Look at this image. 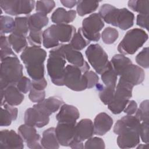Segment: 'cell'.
<instances>
[{"instance_id":"1","label":"cell","mask_w":149,"mask_h":149,"mask_svg":"<svg viewBox=\"0 0 149 149\" xmlns=\"http://www.w3.org/2000/svg\"><path fill=\"white\" fill-rule=\"evenodd\" d=\"M46 51L40 46L27 47L20 55L27 73L32 80H38L44 77V62Z\"/></svg>"},{"instance_id":"2","label":"cell","mask_w":149,"mask_h":149,"mask_svg":"<svg viewBox=\"0 0 149 149\" xmlns=\"http://www.w3.org/2000/svg\"><path fill=\"white\" fill-rule=\"evenodd\" d=\"M98 14L104 22L123 30L130 28L134 23V14L125 8L119 9L105 3L101 6Z\"/></svg>"},{"instance_id":"3","label":"cell","mask_w":149,"mask_h":149,"mask_svg":"<svg viewBox=\"0 0 149 149\" xmlns=\"http://www.w3.org/2000/svg\"><path fill=\"white\" fill-rule=\"evenodd\" d=\"M76 33L75 27L69 24H52L42 33V44L45 48H55L70 41Z\"/></svg>"},{"instance_id":"4","label":"cell","mask_w":149,"mask_h":149,"mask_svg":"<svg viewBox=\"0 0 149 149\" xmlns=\"http://www.w3.org/2000/svg\"><path fill=\"white\" fill-rule=\"evenodd\" d=\"M61 44L49 51L47 62L48 74L51 81L58 86H64L63 76L66 63Z\"/></svg>"},{"instance_id":"5","label":"cell","mask_w":149,"mask_h":149,"mask_svg":"<svg viewBox=\"0 0 149 149\" xmlns=\"http://www.w3.org/2000/svg\"><path fill=\"white\" fill-rule=\"evenodd\" d=\"M23 77V66L17 56L1 61L0 68V87L3 90L10 85H16Z\"/></svg>"},{"instance_id":"6","label":"cell","mask_w":149,"mask_h":149,"mask_svg":"<svg viewBox=\"0 0 149 149\" xmlns=\"http://www.w3.org/2000/svg\"><path fill=\"white\" fill-rule=\"evenodd\" d=\"M147 33L141 29L129 30L118 45V51L123 55H133L148 40Z\"/></svg>"},{"instance_id":"7","label":"cell","mask_w":149,"mask_h":149,"mask_svg":"<svg viewBox=\"0 0 149 149\" xmlns=\"http://www.w3.org/2000/svg\"><path fill=\"white\" fill-rule=\"evenodd\" d=\"M133 87L132 84L120 77L115 88L113 98L107 105L108 108L112 113L119 114L123 111L130 98L132 97Z\"/></svg>"},{"instance_id":"8","label":"cell","mask_w":149,"mask_h":149,"mask_svg":"<svg viewBox=\"0 0 149 149\" xmlns=\"http://www.w3.org/2000/svg\"><path fill=\"white\" fill-rule=\"evenodd\" d=\"M85 54L88 62L97 74H102L111 67L108 55L100 45L90 44Z\"/></svg>"},{"instance_id":"9","label":"cell","mask_w":149,"mask_h":149,"mask_svg":"<svg viewBox=\"0 0 149 149\" xmlns=\"http://www.w3.org/2000/svg\"><path fill=\"white\" fill-rule=\"evenodd\" d=\"M104 22L97 13L91 14L82 21L80 31L89 41H98L101 38L100 31L104 27Z\"/></svg>"},{"instance_id":"10","label":"cell","mask_w":149,"mask_h":149,"mask_svg":"<svg viewBox=\"0 0 149 149\" xmlns=\"http://www.w3.org/2000/svg\"><path fill=\"white\" fill-rule=\"evenodd\" d=\"M63 85L75 91H81L87 89V82L81 70L72 65H68L65 67Z\"/></svg>"},{"instance_id":"11","label":"cell","mask_w":149,"mask_h":149,"mask_svg":"<svg viewBox=\"0 0 149 149\" xmlns=\"http://www.w3.org/2000/svg\"><path fill=\"white\" fill-rule=\"evenodd\" d=\"M36 5L34 1L1 0L0 6L4 12L12 16L30 14Z\"/></svg>"},{"instance_id":"12","label":"cell","mask_w":149,"mask_h":149,"mask_svg":"<svg viewBox=\"0 0 149 149\" xmlns=\"http://www.w3.org/2000/svg\"><path fill=\"white\" fill-rule=\"evenodd\" d=\"M17 131L29 148L31 149L43 148L41 144V136L37 132L35 127L24 123L18 127Z\"/></svg>"},{"instance_id":"13","label":"cell","mask_w":149,"mask_h":149,"mask_svg":"<svg viewBox=\"0 0 149 149\" xmlns=\"http://www.w3.org/2000/svg\"><path fill=\"white\" fill-rule=\"evenodd\" d=\"M61 45L65 59L70 65L79 68L83 73L89 70L90 66L79 51L72 48L69 44H62Z\"/></svg>"},{"instance_id":"14","label":"cell","mask_w":149,"mask_h":149,"mask_svg":"<svg viewBox=\"0 0 149 149\" xmlns=\"http://www.w3.org/2000/svg\"><path fill=\"white\" fill-rule=\"evenodd\" d=\"M24 123L38 128L47 125L49 121V116L46 115L36 106L26 109L24 116Z\"/></svg>"},{"instance_id":"15","label":"cell","mask_w":149,"mask_h":149,"mask_svg":"<svg viewBox=\"0 0 149 149\" xmlns=\"http://www.w3.org/2000/svg\"><path fill=\"white\" fill-rule=\"evenodd\" d=\"M23 140L19 133L13 130H2L0 133V149L24 148Z\"/></svg>"},{"instance_id":"16","label":"cell","mask_w":149,"mask_h":149,"mask_svg":"<svg viewBox=\"0 0 149 149\" xmlns=\"http://www.w3.org/2000/svg\"><path fill=\"white\" fill-rule=\"evenodd\" d=\"M140 124V121L135 116L127 115L123 116L116 122L113 131L118 135L131 131L139 132Z\"/></svg>"},{"instance_id":"17","label":"cell","mask_w":149,"mask_h":149,"mask_svg":"<svg viewBox=\"0 0 149 149\" xmlns=\"http://www.w3.org/2000/svg\"><path fill=\"white\" fill-rule=\"evenodd\" d=\"M76 123L58 122L55 127V133L59 144L62 146H69L74 139V127Z\"/></svg>"},{"instance_id":"18","label":"cell","mask_w":149,"mask_h":149,"mask_svg":"<svg viewBox=\"0 0 149 149\" xmlns=\"http://www.w3.org/2000/svg\"><path fill=\"white\" fill-rule=\"evenodd\" d=\"M1 106L6 103L12 106H17L22 102L24 98L23 94L17 89L16 85H10L1 90Z\"/></svg>"},{"instance_id":"19","label":"cell","mask_w":149,"mask_h":149,"mask_svg":"<svg viewBox=\"0 0 149 149\" xmlns=\"http://www.w3.org/2000/svg\"><path fill=\"white\" fill-rule=\"evenodd\" d=\"M120 77L134 86L144 81L145 73L141 68L132 63L125 69Z\"/></svg>"},{"instance_id":"20","label":"cell","mask_w":149,"mask_h":149,"mask_svg":"<svg viewBox=\"0 0 149 149\" xmlns=\"http://www.w3.org/2000/svg\"><path fill=\"white\" fill-rule=\"evenodd\" d=\"M94 134L93 121L90 119H83L75 125L73 139L83 141L91 137Z\"/></svg>"},{"instance_id":"21","label":"cell","mask_w":149,"mask_h":149,"mask_svg":"<svg viewBox=\"0 0 149 149\" xmlns=\"http://www.w3.org/2000/svg\"><path fill=\"white\" fill-rule=\"evenodd\" d=\"M113 121L112 118L105 112L97 115L94 120V133L98 136L105 134L111 129Z\"/></svg>"},{"instance_id":"22","label":"cell","mask_w":149,"mask_h":149,"mask_svg":"<svg viewBox=\"0 0 149 149\" xmlns=\"http://www.w3.org/2000/svg\"><path fill=\"white\" fill-rule=\"evenodd\" d=\"M79 116V111L76 107L69 104H63L56 115V119L58 122L76 123V120Z\"/></svg>"},{"instance_id":"23","label":"cell","mask_w":149,"mask_h":149,"mask_svg":"<svg viewBox=\"0 0 149 149\" xmlns=\"http://www.w3.org/2000/svg\"><path fill=\"white\" fill-rule=\"evenodd\" d=\"M63 100L58 96H52L34 105L42 112L50 116L56 112L63 104Z\"/></svg>"},{"instance_id":"24","label":"cell","mask_w":149,"mask_h":149,"mask_svg":"<svg viewBox=\"0 0 149 149\" xmlns=\"http://www.w3.org/2000/svg\"><path fill=\"white\" fill-rule=\"evenodd\" d=\"M139 132L131 131L119 134L117 137V144L120 148H130L136 147L140 143Z\"/></svg>"},{"instance_id":"25","label":"cell","mask_w":149,"mask_h":149,"mask_svg":"<svg viewBox=\"0 0 149 149\" xmlns=\"http://www.w3.org/2000/svg\"><path fill=\"white\" fill-rule=\"evenodd\" d=\"M76 16V12L74 10H66L63 8H58L52 14L51 19L55 24H68L72 22Z\"/></svg>"},{"instance_id":"26","label":"cell","mask_w":149,"mask_h":149,"mask_svg":"<svg viewBox=\"0 0 149 149\" xmlns=\"http://www.w3.org/2000/svg\"><path fill=\"white\" fill-rule=\"evenodd\" d=\"M41 144L43 148L57 149L59 148L60 144L56 136L55 127H49L43 132Z\"/></svg>"},{"instance_id":"27","label":"cell","mask_w":149,"mask_h":149,"mask_svg":"<svg viewBox=\"0 0 149 149\" xmlns=\"http://www.w3.org/2000/svg\"><path fill=\"white\" fill-rule=\"evenodd\" d=\"M49 22L47 15L40 13H36L28 16V23L30 31H41Z\"/></svg>"},{"instance_id":"28","label":"cell","mask_w":149,"mask_h":149,"mask_svg":"<svg viewBox=\"0 0 149 149\" xmlns=\"http://www.w3.org/2000/svg\"><path fill=\"white\" fill-rule=\"evenodd\" d=\"M111 66L117 76H120L125 69L132 63L131 60L123 54H116L110 61Z\"/></svg>"},{"instance_id":"29","label":"cell","mask_w":149,"mask_h":149,"mask_svg":"<svg viewBox=\"0 0 149 149\" xmlns=\"http://www.w3.org/2000/svg\"><path fill=\"white\" fill-rule=\"evenodd\" d=\"M99 3L100 1H78L76 5L77 12L80 16L93 13L98 8Z\"/></svg>"},{"instance_id":"30","label":"cell","mask_w":149,"mask_h":149,"mask_svg":"<svg viewBox=\"0 0 149 149\" xmlns=\"http://www.w3.org/2000/svg\"><path fill=\"white\" fill-rule=\"evenodd\" d=\"M8 38L12 49L17 53L23 51L27 47L28 41L26 37L11 33L8 37Z\"/></svg>"},{"instance_id":"31","label":"cell","mask_w":149,"mask_h":149,"mask_svg":"<svg viewBox=\"0 0 149 149\" xmlns=\"http://www.w3.org/2000/svg\"><path fill=\"white\" fill-rule=\"evenodd\" d=\"M29 30L28 16L16 17L15 19V28L12 33L27 37Z\"/></svg>"},{"instance_id":"32","label":"cell","mask_w":149,"mask_h":149,"mask_svg":"<svg viewBox=\"0 0 149 149\" xmlns=\"http://www.w3.org/2000/svg\"><path fill=\"white\" fill-rule=\"evenodd\" d=\"M95 87L99 92L100 98L103 104L105 105L109 104L113 98L115 88L104 86L100 83H97Z\"/></svg>"},{"instance_id":"33","label":"cell","mask_w":149,"mask_h":149,"mask_svg":"<svg viewBox=\"0 0 149 149\" xmlns=\"http://www.w3.org/2000/svg\"><path fill=\"white\" fill-rule=\"evenodd\" d=\"M128 7L133 11L139 14L148 15L149 1L148 0H131L128 2Z\"/></svg>"},{"instance_id":"34","label":"cell","mask_w":149,"mask_h":149,"mask_svg":"<svg viewBox=\"0 0 149 149\" xmlns=\"http://www.w3.org/2000/svg\"><path fill=\"white\" fill-rule=\"evenodd\" d=\"M90 41L86 39L83 34H81L80 28L78 31L74 33L73 37L72 38L69 44L75 50L80 51L86 47H87Z\"/></svg>"},{"instance_id":"35","label":"cell","mask_w":149,"mask_h":149,"mask_svg":"<svg viewBox=\"0 0 149 149\" xmlns=\"http://www.w3.org/2000/svg\"><path fill=\"white\" fill-rule=\"evenodd\" d=\"M101 80L105 86L109 88H115L118 76L111 67L101 74Z\"/></svg>"},{"instance_id":"36","label":"cell","mask_w":149,"mask_h":149,"mask_svg":"<svg viewBox=\"0 0 149 149\" xmlns=\"http://www.w3.org/2000/svg\"><path fill=\"white\" fill-rule=\"evenodd\" d=\"M15 28V20L8 16H2L0 17V29L1 35H5L13 33Z\"/></svg>"},{"instance_id":"37","label":"cell","mask_w":149,"mask_h":149,"mask_svg":"<svg viewBox=\"0 0 149 149\" xmlns=\"http://www.w3.org/2000/svg\"><path fill=\"white\" fill-rule=\"evenodd\" d=\"M0 43L1 61L10 56H16L11 48V45L8 41V37H6L5 35H1Z\"/></svg>"},{"instance_id":"38","label":"cell","mask_w":149,"mask_h":149,"mask_svg":"<svg viewBox=\"0 0 149 149\" xmlns=\"http://www.w3.org/2000/svg\"><path fill=\"white\" fill-rule=\"evenodd\" d=\"M119 33L118 30L111 27H106L101 33V38L106 44H112L118 39Z\"/></svg>"},{"instance_id":"39","label":"cell","mask_w":149,"mask_h":149,"mask_svg":"<svg viewBox=\"0 0 149 149\" xmlns=\"http://www.w3.org/2000/svg\"><path fill=\"white\" fill-rule=\"evenodd\" d=\"M55 6L54 1H37L36 2V10L38 13L47 15L50 13Z\"/></svg>"},{"instance_id":"40","label":"cell","mask_w":149,"mask_h":149,"mask_svg":"<svg viewBox=\"0 0 149 149\" xmlns=\"http://www.w3.org/2000/svg\"><path fill=\"white\" fill-rule=\"evenodd\" d=\"M148 100H146L142 101L139 108L135 112V116L140 120L143 122H148L149 120V109Z\"/></svg>"},{"instance_id":"41","label":"cell","mask_w":149,"mask_h":149,"mask_svg":"<svg viewBox=\"0 0 149 149\" xmlns=\"http://www.w3.org/2000/svg\"><path fill=\"white\" fill-rule=\"evenodd\" d=\"M148 47L144 48L136 56V62L140 66L145 69L149 67Z\"/></svg>"},{"instance_id":"42","label":"cell","mask_w":149,"mask_h":149,"mask_svg":"<svg viewBox=\"0 0 149 149\" xmlns=\"http://www.w3.org/2000/svg\"><path fill=\"white\" fill-rule=\"evenodd\" d=\"M42 33L41 31H29L27 37V41L31 46H40L42 40Z\"/></svg>"},{"instance_id":"43","label":"cell","mask_w":149,"mask_h":149,"mask_svg":"<svg viewBox=\"0 0 149 149\" xmlns=\"http://www.w3.org/2000/svg\"><path fill=\"white\" fill-rule=\"evenodd\" d=\"M84 148H105V145L104 140L98 137H90L86 141Z\"/></svg>"},{"instance_id":"44","label":"cell","mask_w":149,"mask_h":149,"mask_svg":"<svg viewBox=\"0 0 149 149\" xmlns=\"http://www.w3.org/2000/svg\"><path fill=\"white\" fill-rule=\"evenodd\" d=\"M45 90H40L34 88L31 86L29 94V98L33 102L39 103L45 99Z\"/></svg>"},{"instance_id":"45","label":"cell","mask_w":149,"mask_h":149,"mask_svg":"<svg viewBox=\"0 0 149 149\" xmlns=\"http://www.w3.org/2000/svg\"><path fill=\"white\" fill-rule=\"evenodd\" d=\"M83 75L87 82V88H91L98 83L99 77L97 73L91 70H88L83 73Z\"/></svg>"},{"instance_id":"46","label":"cell","mask_w":149,"mask_h":149,"mask_svg":"<svg viewBox=\"0 0 149 149\" xmlns=\"http://www.w3.org/2000/svg\"><path fill=\"white\" fill-rule=\"evenodd\" d=\"M17 89L23 94H26L30 91L31 88V81L26 76H23L16 84Z\"/></svg>"},{"instance_id":"47","label":"cell","mask_w":149,"mask_h":149,"mask_svg":"<svg viewBox=\"0 0 149 149\" xmlns=\"http://www.w3.org/2000/svg\"><path fill=\"white\" fill-rule=\"evenodd\" d=\"M13 120V118L9 111L6 108L1 107V126H8L11 124Z\"/></svg>"},{"instance_id":"48","label":"cell","mask_w":149,"mask_h":149,"mask_svg":"<svg viewBox=\"0 0 149 149\" xmlns=\"http://www.w3.org/2000/svg\"><path fill=\"white\" fill-rule=\"evenodd\" d=\"M148 127L149 124L148 122H143L140 124L139 135L140 136L141 140L143 142L145 143H148L149 137H148Z\"/></svg>"},{"instance_id":"49","label":"cell","mask_w":149,"mask_h":149,"mask_svg":"<svg viewBox=\"0 0 149 149\" xmlns=\"http://www.w3.org/2000/svg\"><path fill=\"white\" fill-rule=\"evenodd\" d=\"M136 24L139 26L148 30V15L139 14L137 16Z\"/></svg>"},{"instance_id":"50","label":"cell","mask_w":149,"mask_h":149,"mask_svg":"<svg viewBox=\"0 0 149 149\" xmlns=\"http://www.w3.org/2000/svg\"><path fill=\"white\" fill-rule=\"evenodd\" d=\"M137 109V102L134 100H129L127 104L126 105L123 112L128 115H132L135 113Z\"/></svg>"},{"instance_id":"51","label":"cell","mask_w":149,"mask_h":149,"mask_svg":"<svg viewBox=\"0 0 149 149\" xmlns=\"http://www.w3.org/2000/svg\"><path fill=\"white\" fill-rule=\"evenodd\" d=\"M47 86V81L45 77L38 80H31V86L36 89L40 90H44Z\"/></svg>"},{"instance_id":"52","label":"cell","mask_w":149,"mask_h":149,"mask_svg":"<svg viewBox=\"0 0 149 149\" xmlns=\"http://www.w3.org/2000/svg\"><path fill=\"white\" fill-rule=\"evenodd\" d=\"M3 106L4 108H6L7 110L9 111V112L11 113V115L13 118V120H15L17 119V114H18L17 108L14 107V106L10 105L6 103Z\"/></svg>"},{"instance_id":"53","label":"cell","mask_w":149,"mask_h":149,"mask_svg":"<svg viewBox=\"0 0 149 149\" xmlns=\"http://www.w3.org/2000/svg\"><path fill=\"white\" fill-rule=\"evenodd\" d=\"M69 147L74 149H82L84 148V145L83 141H78L73 139L69 144Z\"/></svg>"},{"instance_id":"54","label":"cell","mask_w":149,"mask_h":149,"mask_svg":"<svg viewBox=\"0 0 149 149\" xmlns=\"http://www.w3.org/2000/svg\"><path fill=\"white\" fill-rule=\"evenodd\" d=\"M61 3L65 7L72 8L77 5V1H60Z\"/></svg>"},{"instance_id":"55","label":"cell","mask_w":149,"mask_h":149,"mask_svg":"<svg viewBox=\"0 0 149 149\" xmlns=\"http://www.w3.org/2000/svg\"><path fill=\"white\" fill-rule=\"evenodd\" d=\"M137 148H148V143H146V144H140L138 147H137Z\"/></svg>"}]
</instances>
